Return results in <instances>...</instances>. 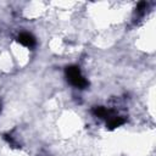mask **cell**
Returning a JSON list of instances; mask_svg holds the SVG:
<instances>
[{
  "label": "cell",
  "instance_id": "obj_3",
  "mask_svg": "<svg viewBox=\"0 0 156 156\" xmlns=\"http://www.w3.org/2000/svg\"><path fill=\"white\" fill-rule=\"evenodd\" d=\"M124 123V118L121 117V116H116V115H111L108 118H107V127L113 129V128H117L119 126H122Z\"/></svg>",
  "mask_w": 156,
  "mask_h": 156
},
{
  "label": "cell",
  "instance_id": "obj_1",
  "mask_svg": "<svg viewBox=\"0 0 156 156\" xmlns=\"http://www.w3.org/2000/svg\"><path fill=\"white\" fill-rule=\"evenodd\" d=\"M66 77H67V80L76 88L83 89L88 85V80L84 78L79 67L77 66H68L66 68Z\"/></svg>",
  "mask_w": 156,
  "mask_h": 156
},
{
  "label": "cell",
  "instance_id": "obj_2",
  "mask_svg": "<svg viewBox=\"0 0 156 156\" xmlns=\"http://www.w3.org/2000/svg\"><path fill=\"white\" fill-rule=\"evenodd\" d=\"M17 40H18L20 44H22V45L26 46V48H33V46L35 45V38H34L30 33H27V32L21 33V34L18 35Z\"/></svg>",
  "mask_w": 156,
  "mask_h": 156
},
{
  "label": "cell",
  "instance_id": "obj_4",
  "mask_svg": "<svg viewBox=\"0 0 156 156\" xmlns=\"http://www.w3.org/2000/svg\"><path fill=\"white\" fill-rule=\"evenodd\" d=\"M0 108H1V104H0Z\"/></svg>",
  "mask_w": 156,
  "mask_h": 156
}]
</instances>
